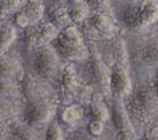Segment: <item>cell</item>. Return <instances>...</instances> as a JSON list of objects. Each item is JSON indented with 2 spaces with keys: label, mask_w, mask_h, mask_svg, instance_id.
<instances>
[{
  "label": "cell",
  "mask_w": 158,
  "mask_h": 140,
  "mask_svg": "<svg viewBox=\"0 0 158 140\" xmlns=\"http://www.w3.org/2000/svg\"><path fill=\"white\" fill-rule=\"evenodd\" d=\"M144 138L158 140V126H153V128L150 129L147 132V134L144 135Z\"/></svg>",
  "instance_id": "4316f807"
},
{
  "label": "cell",
  "mask_w": 158,
  "mask_h": 140,
  "mask_svg": "<svg viewBox=\"0 0 158 140\" xmlns=\"http://www.w3.org/2000/svg\"><path fill=\"white\" fill-rule=\"evenodd\" d=\"M27 0H0V16L4 17L12 13L18 12L24 6Z\"/></svg>",
  "instance_id": "44dd1931"
},
{
  "label": "cell",
  "mask_w": 158,
  "mask_h": 140,
  "mask_svg": "<svg viewBox=\"0 0 158 140\" xmlns=\"http://www.w3.org/2000/svg\"><path fill=\"white\" fill-rule=\"evenodd\" d=\"M51 22L55 24L58 29H64V27L71 25V17L69 11L64 7H55L50 14Z\"/></svg>",
  "instance_id": "2e32d148"
},
{
  "label": "cell",
  "mask_w": 158,
  "mask_h": 140,
  "mask_svg": "<svg viewBox=\"0 0 158 140\" xmlns=\"http://www.w3.org/2000/svg\"><path fill=\"white\" fill-rule=\"evenodd\" d=\"M110 93L114 98L122 99L132 93V82L127 70L117 64L110 75Z\"/></svg>",
  "instance_id": "52a82bcc"
},
{
  "label": "cell",
  "mask_w": 158,
  "mask_h": 140,
  "mask_svg": "<svg viewBox=\"0 0 158 140\" xmlns=\"http://www.w3.org/2000/svg\"><path fill=\"white\" fill-rule=\"evenodd\" d=\"M114 126L117 132V137L120 139H135L137 138L134 128L129 118V112L124 108L121 99L115 98L112 110Z\"/></svg>",
  "instance_id": "5b68a950"
},
{
  "label": "cell",
  "mask_w": 158,
  "mask_h": 140,
  "mask_svg": "<svg viewBox=\"0 0 158 140\" xmlns=\"http://www.w3.org/2000/svg\"><path fill=\"white\" fill-rule=\"evenodd\" d=\"M6 102L2 100H0V137H1L2 132L4 131L6 126V122H7V111L6 108H4L6 105Z\"/></svg>",
  "instance_id": "484cf974"
},
{
  "label": "cell",
  "mask_w": 158,
  "mask_h": 140,
  "mask_svg": "<svg viewBox=\"0 0 158 140\" xmlns=\"http://www.w3.org/2000/svg\"><path fill=\"white\" fill-rule=\"evenodd\" d=\"M153 89H154L155 93H156L157 97H158V68L155 73V77H154V83H153Z\"/></svg>",
  "instance_id": "83f0119b"
},
{
  "label": "cell",
  "mask_w": 158,
  "mask_h": 140,
  "mask_svg": "<svg viewBox=\"0 0 158 140\" xmlns=\"http://www.w3.org/2000/svg\"><path fill=\"white\" fill-rule=\"evenodd\" d=\"M0 77L9 78L12 80H19L23 77L21 65L15 58L11 56L0 55Z\"/></svg>",
  "instance_id": "7c38bea8"
},
{
  "label": "cell",
  "mask_w": 158,
  "mask_h": 140,
  "mask_svg": "<svg viewBox=\"0 0 158 140\" xmlns=\"http://www.w3.org/2000/svg\"><path fill=\"white\" fill-rule=\"evenodd\" d=\"M16 39V29L13 25L7 24L0 27V55L12 45Z\"/></svg>",
  "instance_id": "9a60e30c"
},
{
  "label": "cell",
  "mask_w": 158,
  "mask_h": 140,
  "mask_svg": "<svg viewBox=\"0 0 158 140\" xmlns=\"http://www.w3.org/2000/svg\"><path fill=\"white\" fill-rule=\"evenodd\" d=\"M90 12L91 7L85 1L80 4L73 6L69 11V14H70L72 22H74V23H81V22L85 21V19L88 17H90Z\"/></svg>",
  "instance_id": "ac0fdd59"
},
{
  "label": "cell",
  "mask_w": 158,
  "mask_h": 140,
  "mask_svg": "<svg viewBox=\"0 0 158 140\" xmlns=\"http://www.w3.org/2000/svg\"><path fill=\"white\" fill-rule=\"evenodd\" d=\"M103 129H104V122L99 120H94V119H91L90 122L88 123V126H86L88 133L94 137L100 136L103 132Z\"/></svg>",
  "instance_id": "603a6c76"
},
{
  "label": "cell",
  "mask_w": 158,
  "mask_h": 140,
  "mask_svg": "<svg viewBox=\"0 0 158 140\" xmlns=\"http://www.w3.org/2000/svg\"><path fill=\"white\" fill-rule=\"evenodd\" d=\"M47 137L48 139L52 140H60L63 138L62 130H61L60 126L58 124V122L56 121H51L50 126L47 130Z\"/></svg>",
  "instance_id": "7402d4cb"
},
{
  "label": "cell",
  "mask_w": 158,
  "mask_h": 140,
  "mask_svg": "<svg viewBox=\"0 0 158 140\" xmlns=\"http://www.w3.org/2000/svg\"><path fill=\"white\" fill-rule=\"evenodd\" d=\"M158 106V97L154 89L142 86L130 99L129 111L139 121H148L154 116Z\"/></svg>",
  "instance_id": "7a4b0ae2"
},
{
  "label": "cell",
  "mask_w": 158,
  "mask_h": 140,
  "mask_svg": "<svg viewBox=\"0 0 158 140\" xmlns=\"http://www.w3.org/2000/svg\"><path fill=\"white\" fill-rule=\"evenodd\" d=\"M59 65V58L57 52L49 43L40 45L36 54L35 60V68L37 73L42 77H52L58 70Z\"/></svg>",
  "instance_id": "277c9868"
},
{
  "label": "cell",
  "mask_w": 158,
  "mask_h": 140,
  "mask_svg": "<svg viewBox=\"0 0 158 140\" xmlns=\"http://www.w3.org/2000/svg\"><path fill=\"white\" fill-rule=\"evenodd\" d=\"M55 41L59 52L69 60H86L90 56V52L83 41L82 34L74 25H69L62 32H59Z\"/></svg>",
  "instance_id": "6da1fadb"
},
{
  "label": "cell",
  "mask_w": 158,
  "mask_h": 140,
  "mask_svg": "<svg viewBox=\"0 0 158 140\" xmlns=\"http://www.w3.org/2000/svg\"><path fill=\"white\" fill-rule=\"evenodd\" d=\"M22 91L30 102H35L45 99L44 97L49 93V88L38 78L27 74L22 77Z\"/></svg>",
  "instance_id": "9c48e42d"
},
{
  "label": "cell",
  "mask_w": 158,
  "mask_h": 140,
  "mask_svg": "<svg viewBox=\"0 0 158 140\" xmlns=\"http://www.w3.org/2000/svg\"><path fill=\"white\" fill-rule=\"evenodd\" d=\"M14 22L20 27H27L31 24L29 17L27 16V14L23 11H18L15 13Z\"/></svg>",
  "instance_id": "d4e9b609"
},
{
  "label": "cell",
  "mask_w": 158,
  "mask_h": 140,
  "mask_svg": "<svg viewBox=\"0 0 158 140\" xmlns=\"http://www.w3.org/2000/svg\"><path fill=\"white\" fill-rule=\"evenodd\" d=\"M86 0H68V3L70 4V6H76V4H80L82 3V2H85Z\"/></svg>",
  "instance_id": "f1b7e54d"
},
{
  "label": "cell",
  "mask_w": 158,
  "mask_h": 140,
  "mask_svg": "<svg viewBox=\"0 0 158 140\" xmlns=\"http://www.w3.org/2000/svg\"><path fill=\"white\" fill-rule=\"evenodd\" d=\"M89 115L91 119L106 122L109 119L110 113L108 106L102 101H93L89 106Z\"/></svg>",
  "instance_id": "e0dca14e"
},
{
  "label": "cell",
  "mask_w": 158,
  "mask_h": 140,
  "mask_svg": "<svg viewBox=\"0 0 158 140\" xmlns=\"http://www.w3.org/2000/svg\"><path fill=\"white\" fill-rule=\"evenodd\" d=\"M15 80L9 78L0 77V95H10L16 90V85L14 83Z\"/></svg>",
  "instance_id": "cb8c5ba5"
},
{
  "label": "cell",
  "mask_w": 158,
  "mask_h": 140,
  "mask_svg": "<svg viewBox=\"0 0 158 140\" xmlns=\"http://www.w3.org/2000/svg\"><path fill=\"white\" fill-rule=\"evenodd\" d=\"M55 1H60V0H55Z\"/></svg>",
  "instance_id": "f546056e"
},
{
  "label": "cell",
  "mask_w": 158,
  "mask_h": 140,
  "mask_svg": "<svg viewBox=\"0 0 158 140\" xmlns=\"http://www.w3.org/2000/svg\"><path fill=\"white\" fill-rule=\"evenodd\" d=\"M61 85L67 93H74L78 89V76L73 64L64 67L61 74Z\"/></svg>",
  "instance_id": "4fadbf2b"
},
{
  "label": "cell",
  "mask_w": 158,
  "mask_h": 140,
  "mask_svg": "<svg viewBox=\"0 0 158 140\" xmlns=\"http://www.w3.org/2000/svg\"><path fill=\"white\" fill-rule=\"evenodd\" d=\"M90 25L92 29L95 30V33L99 37L109 38L114 34V23L112 19L102 12L96 11L93 15H90Z\"/></svg>",
  "instance_id": "8fae6325"
},
{
  "label": "cell",
  "mask_w": 158,
  "mask_h": 140,
  "mask_svg": "<svg viewBox=\"0 0 158 140\" xmlns=\"http://www.w3.org/2000/svg\"><path fill=\"white\" fill-rule=\"evenodd\" d=\"M13 136L18 139H35L37 137L34 126L29 123H19L13 128Z\"/></svg>",
  "instance_id": "ffe728a7"
},
{
  "label": "cell",
  "mask_w": 158,
  "mask_h": 140,
  "mask_svg": "<svg viewBox=\"0 0 158 140\" xmlns=\"http://www.w3.org/2000/svg\"><path fill=\"white\" fill-rule=\"evenodd\" d=\"M22 11L29 17L31 24H35L42 19L44 14V6L41 0H27Z\"/></svg>",
  "instance_id": "5bb4252c"
},
{
  "label": "cell",
  "mask_w": 158,
  "mask_h": 140,
  "mask_svg": "<svg viewBox=\"0 0 158 140\" xmlns=\"http://www.w3.org/2000/svg\"><path fill=\"white\" fill-rule=\"evenodd\" d=\"M86 64V76L90 80L91 84L99 93H110V75L111 72L101 57L97 53L90 54Z\"/></svg>",
  "instance_id": "3957f363"
},
{
  "label": "cell",
  "mask_w": 158,
  "mask_h": 140,
  "mask_svg": "<svg viewBox=\"0 0 158 140\" xmlns=\"http://www.w3.org/2000/svg\"><path fill=\"white\" fill-rule=\"evenodd\" d=\"M59 29L52 22L41 23L36 27H31L25 33V42L30 47H40L57 38Z\"/></svg>",
  "instance_id": "ba28073f"
},
{
  "label": "cell",
  "mask_w": 158,
  "mask_h": 140,
  "mask_svg": "<svg viewBox=\"0 0 158 140\" xmlns=\"http://www.w3.org/2000/svg\"><path fill=\"white\" fill-rule=\"evenodd\" d=\"M55 114L54 104L45 99L38 100L29 106L25 113V121L32 126H43L50 123Z\"/></svg>",
  "instance_id": "8992f818"
},
{
  "label": "cell",
  "mask_w": 158,
  "mask_h": 140,
  "mask_svg": "<svg viewBox=\"0 0 158 140\" xmlns=\"http://www.w3.org/2000/svg\"><path fill=\"white\" fill-rule=\"evenodd\" d=\"M136 22L141 27L158 22V0H141L136 10Z\"/></svg>",
  "instance_id": "30bf717a"
},
{
  "label": "cell",
  "mask_w": 158,
  "mask_h": 140,
  "mask_svg": "<svg viewBox=\"0 0 158 140\" xmlns=\"http://www.w3.org/2000/svg\"><path fill=\"white\" fill-rule=\"evenodd\" d=\"M83 116V110L81 106L77 105V104H72V105L65 108L62 111L60 115V118L64 123L68 124H74L77 121L80 120Z\"/></svg>",
  "instance_id": "d6986e66"
}]
</instances>
